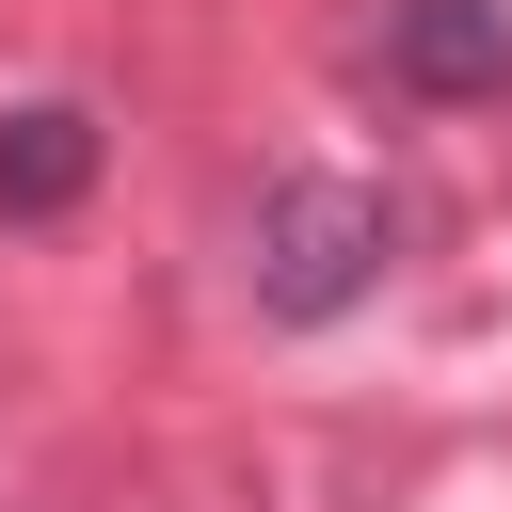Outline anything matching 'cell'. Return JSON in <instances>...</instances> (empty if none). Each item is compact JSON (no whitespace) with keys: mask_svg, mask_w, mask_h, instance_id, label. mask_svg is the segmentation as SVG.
<instances>
[{"mask_svg":"<svg viewBox=\"0 0 512 512\" xmlns=\"http://www.w3.org/2000/svg\"><path fill=\"white\" fill-rule=\"evenodd\" d=\"M384 256H400V208H384L368 176H272L240 272H256V320L320 336V320H352V304L384 288Z\"/></svg>","mask_w":512,"mask_h":512,"instance_id":"6da1fadb","label":"cell"},{"mask_svg":"<svg viewBox=\"0 0 512 512\" xmlns=\"http://www.w3.org/2000/svg\"><path fill=\"white\" fill-rule=\"evenodd\" d=\"M368 64H384V96L464 112V96H496V80H512V0H384Z\"/></svg>","mask_w":512,"mask_h":512,"instance_id":"7a4b0ae2","label":"cell"},{"mask_svg":"<svg viewBox=\"0 0 512 512\" xmlns=\"http://www.w3.org/2000/svg\"><path fill=\"white\" fill-rule=\"evenodd\" d=\"M96 192V112L80 96H16L0 112V224H64Z\"/></svg>","mask_w":512,"mask_h":512,"instance_id":"3957f363","label":"cell"}]
</instances>
